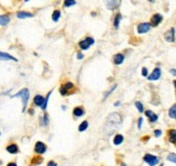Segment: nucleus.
<instances>
[{
	"label": "nucleus",
	"instance_id": "f257e3e1",
	"mask_svg": "<svg viewBox=\"0 0 176 166\" xmlns=\"http://www.w3.org/2000/svg\"><path fill=\"white\" fill-rule=\"evenodd\" d=\"M29 96H30V93H29V90L26 88H22L16 94L12 95L11 97L12 98H21V101H22V106H23V109L22 111L23 112H25L26 109H27V105H28V101H29Z\"/></svg>",
	"mask_w": 176,
	"mask_h": 166
},
{
	"label": "nucleus",
	"instance_id": "f03ea898",
	"mask_svg": "<svg viewBox=\"0 0 176 166\" xmlns=\"http://www.w3.org/2000/svg\"><path fill=\"white\" fill-rule=\"evenodd\" d=\"M122 122V119H121V116L117 112H112L108 116V119H107V123H109V125H115L118 126L121 124Z\"/></svg>",
	"mask_w": 176,
	"mask_h": 166
},
{
	"label": "nucleus",
	"instance_id": "7ed1b4c3",
	"mask_svg": "<svg viewBox=\"0 0 176 166\" xmlns=\"http://www.w3.org/2000/svg\"><path fill=\"white\" fill-rule=\"evenodd\" d=\"M144 162L146 164H148L149 166H157L159 164V158L157 155H154V154H150V153H147L144 155L143 158Z\"/></svg>",
	"mask_w": 176,
	"mask_h": 166
},
{
	"label": "nucleus",
	"instance_id": "20e7f679",
	"mask_svg": "<svg viewBox=\"0 0 176 166\" xmlns=\"http://www.w3.org/2000/svg\"><path fill=\"white\" fill-rule=\"evenodd\" d=\"M73 88H75V84L73 82H66L60 88V94L62 96H66L70 93Z\"/></svg>",
	"mask_w": 176,
	"mask_h": 166
},
{
	"label": "nucleus",
	"instance_id": "39448f33",
	"mask_svg": "<svg viewBox=\"0 0 176 166\" xmlns=\"http://www.w3.org/2000/svg\"><path fill=\"white\" fill-rule=\"evenodd\" d=\"M94 42H95V40H94L92 37H86L79 42V48H80L81 50H88L91 45L94 44Z\"/></svg>",
	"mask_w": 176,
	"mask_h": 166
},
{
	"label": "nucleus",
	"instance_id": "423d86ee",
	"mask_svg": "<svg viewBox=\"0 0 176 166\" xmlns=\"http://www.w3.org/2000/svg\"><path fill=\"white\" fill-rule=\"evenodd\" d=\"M121 0H104V3H105L106 8L110 11H113L118 9L119 5H120Z\"/></svg>",
	"mask_w": 176,
	"mask_h": 166
},
{
	"label": "nucleus",
	"instance_id": "0eeeda50",
	"mask_svg": "<svg viewBox=\"0 0 176 166\" xmlns=\"http://www.w3.org/2000/svg\"><path fill=\"white\" fill-rule=\"evenodd\" d=\"M47 149L48 148H47V145H45L44 142H42V141H37L34 150H35V152L37 154H43V153H45Z\"/></svg>",
	"mask_w": 176,
	"mask_h": 166
},
{
	"label": "nucleus",
	"instance_id": "6e6552de",
	"mask_svg": "<svg viewBox=\"0 0 176 166\" xmlns=\"http://www.w3.org/2000/svg\"><path fill=\"white\" fill-rule=\"evenodd\" d=\"M160 77H161V69L159 67H157L152 70V72H151L150 75H148L147 78H148L149 81H157L160 79Z\"/></svg>",
	"mask_w": 176,
	"mask_h": 166
},
{
	"label": "nucleus",
	"instance_id": "1a4fd4ad",
	"mask_svg": "<svg viewBox=\"0 0 176 166\" xmlns=\"http://www.w3.org/2000/svg\"><path fill=\"white\" fill-rule=\"evenodd\" d=\"M151 28L150 23H141L137 25V33L139 34H146L148 33Z\"/></svg>",
	"mask_w": 176,
	"mask_h": 166
},
{
	"label": "nucleus",
	"instance_id": "9d476101",
	"mask_svg": "<svg viewBox=\"0 0 176 166\" xmlns=\"http://www.w3.org/2000/svg\"><path fill=\"white\" fill-rule=\"evenodd\" d=\"M163 20V16L161 14H159V13H156V14L152 15V18L150 20V25L154 26V27H157V26L160 24Z\"/></svg>",
	"mask_w": 176,
	"mask_h": 166
},
{
	"label": "nucleus",
	"instance_id": "9b49d317",
	"mask_svg": "<svg viewBox=\"0 0 176 166\" xmlns=\"http://www.w3.org/2000/svg\"><path fill=\"white\" fill-rule=\"evenodd\" d=\"M164 39H165L168 42H174V41H175V28L172 27L170 30H168V31L164 34Z\"/></svg>",
	"mask_w": 176,
	"mask_h": 166
},
{
	"label": "nucleus",
	"instance_id": "f8f14e48",
	"mask_svg": "<svg viewBox=\"0 0 176 166\" xmlns=\"http://www.w3.org/2000/svg\"><path fill=\"white\" fill-rule=\"evenodd\" d=\"M84 113H86V110H84V108H83L82 106L75 107L73 110V117H76V118H81V117L84 116Z\"/></svg>",
	"mask_w": 176,
	"mask_h": 166
},
{
	"label": "nucleus",
	"instance_id": "ddd939ff",
	"mask_svg": "<svg viewBox=\"0 0 176 166\" xmlns=\"http://www.w3.org/2000/svg\"><path fill=\"white\" fill-rule=\"evenodd\" d=\"M145 114H146V117L148 118L150 123H155V122H157L159 119L158 114H156L154 111H151V110H146L145 111Z\"/></svg>",
	"mask_w": 176,
	"mask_h": 166
},
{
	"label": "nucleus",
	"instance_id": "4468645a",
	"mask_svg": "<svg viewBox=\"0 0 176 166\" xmlns=\"http://www.w3.org/2000/svg\"><path fill=\"white\" fill-rule=\"evenodd\" d=\"M7 151L11 154H16L20 152V148L16 143H10L9 146L7 147Z\"/></svg>",
	"mask_w": 176,
	"mask_h": 166
},
{
	"label": "nucleus",
	"instance_id": "2eb2a0df",
	"mask_svg": "<svg viewBox=\"0 0 176 166\" xmlns=\"http://www.w3.org/2000/svg\"><path fill=\"white\" fill-rule=\"evenodd\" d=\"M0 60H14V62H18V58H15L14 56H12L9 53L0 52Z\"/></svg>",
	"mask_w": 176,
	"mask_h": 166
},
{
	"label": "nucleus",
	"instance_id": "dca6fc26",
	"mask_svg": "<svg viewBox=\"0 0 176 166\" xmlns=\"http://www.w3.org/2000/svg\"><path fill=\"white\" fill-rule=\"evenodd\" d=\"M124 55L123 54H121V53H118V54H116V55L113 56V63H115V65H121V64L124 62Z\"/></svg>",
	"mask_w": 176,
	"mask_h": 166
},
{
	"label": "nucleus",
	"instance_id": "f3484780",
	"mask_svg": "<svg viewBox=\"0 0 176 166\" xmlns=\"http://www.w3.org/2000/svg\"><path fill=\"white\" fill-rule=\"evenodd\" d=\"M168 136H169L170 142L176 145V129H169L168 131Z\"/></svg>",
	"mask_w": 176,
	"mask_h": 166
},
{
	"label": "nucleus",
	"instance_id": "a211bd4d",
	"mask_svg": "<svg viewBox=\"0 0 176 166\" xmlns=\"http://www.w3.org/2000/svg\"><path fill=\"white\" fill-rule=\"evenodd\" d=\"M43 103H44V97L41 95H36L35 97H34V104H35L36 106H38V107H42Z\"/></svg>",
	"mask_w": 176,
	"mask_h": 166
},
{
	"label": "nucleus",
	"instance_id": "6ab92c4d",
	"mask_svg": "<svg viewBox=\"0 0 176 166\" xmlns=\"http://www.w3.org/2000/svg\"><path fill=\"white\" fill-rule=\"evenodd\" d=\"M16 16L18 18H34V14L30 12H25V11H20V12L16 13Z\"/></svg>",
	"mask_w": 176,
	"mask_h": 166
},
{
	"label": "nucleus",
	"instance_id": "aec40b11",
	"mask_svg": "<svg viewBox=\"0 0 176 166\" xmlns=\"http://www.w3.org/2000/svg\"><path fill=\"white\" fill-rule=\"evenodd\" d=\"M10 23V16L9 15H0V25L1 26H7Z\"/></svg>",
	"mask_w": 176,
	"mask_h": 166
},
{
	"label": "nucleus",
	"instance_id": "412c9836",
	"mask_svg": "<svg viewBox=\"0 0 176 166\" xmlns=\"http://www.w3.org/2000/svg\"><path fill=\"white\" fill-rule=\"evenodd\" d=\"M124 140V137L121 134H117L115 137H113V145H116V146H119L121 143L123 142Z\"/></svg>",
	"mask_w": 176,
	"mask_h": 166
},
{
	"label": "nucleus",
	"instance_id": "4be33fe9",
	"mask_svg": "<svg viewBox=\"0 0 176 166\" xmlns=\"http://www.w3.org/2000/svg\"><path fill=\"white\" fill-rule=\"evenodd\" d=\"M121 18H122V15H121L120 13H118V14L115 16V20H113V27H115V29H118L119 28Z\"/></svg>",
	"mask_w": 176,
	"mask_h": 166
},
{
	"label": "nucleus",
	"instance_id": "5701e85b",
	"mask_svg": "<svg viewBox=\"0 0 176 166\" xmlns=\"http://www.w3.org/2000/svg\"><path fill=\"white\" fill-rule=\"evenodd\" d=\"M169 117L171 119L176 120V104H174L171 108L169 109Z\"/></svg>",
	"mask_w": 176,
	"mask_h": 166
},
{
	"label": "nucleus",
	"instance_id": "b1692460",
	"mask_svg": "<svg viewBox=\"0 0 176 166\" xmlns=\"http://www.w3.org/2000/svg\"><path fill=\"white\" fill-rule=\"evenodd\" d=\"M42 161H43V158H41V156H35V158H33L31 162H30V165H31V166L38 165V164L42 163Z\"/></svg>",
	"mask_w": 176,
	"mask_h": 166
},
{
	"label": "nucleus",
	"instance_id": "393cba45",
	"mask_svg": "<svg viewBox=\"0 0 176 166\" xmlns=\"http://www.w3.org/2000/svg\"><path fill=\"white\" fill-rule=\"evenodd\" d=\"M88 126H89V122H88V121H83V122H81V123H80V125H79L78 131L80 132V133H82V132L86 131Z\"/></svg>",
	"mask_w": 176,
	"mask_h": 166
},
{
	"label": "nucleus",
	"instance_id": "a878e982",
	"mask_svg": "<svg viewBox=\"0 0 176 166\" xmlns=\"http://www.w3.org/2000/svg\"><path fill=\"white\" fill-rule=\"evenodd\" d=\"M60 18V10L53 11V13H52V21L53 22H58Z\"/></svg>",
	"mask_w": 176,
	"mask_h": 166
},
{
	"label": "nucleus",
	"instance_id": "bb28decb",
	"mask_svg": "<svg viewBox=\"0 0 176 166\" xmlns=\"http://www.w3.org/2000/svg\"><path fill=\"white\" fill-rule=\"evenodd\" d=\"M51 94H52V91H50L48 93V95H47V97H44V103H43L42 107H41V109H42L43 111L47 110V107H48V104H49V99H50V96Z\"/></svg>",
	"mask_w": 176,
	"mask_h": 166
},
{
	"label": "nucleus",
	"instance_id": "cd10ccee",
	"mask_svg": "<svg viewBox=\"0 0 176 166\" xmlns=\"http://www.w3.org/2000/svg\"><path fill=\"white\" fill-rule=\"evenodd\" d=\"M166 160L169 162H171V163H174L176 164V153H169L168 154V156H166Z\"/></svg>",
	"mask_w": 176,
	"mask_h": 166
},
{
	"label": "nucleus",
	"instance_id": "c85d7f7f",
	"mask_svg": "<svg viewBox=\"0 0 176 166\" xmlns=\"http://www.w3.org/2000/svg\"><path fill=\"white\" fill-rule=\"evenodd\" d=\"M41 124H42L43 126H47L49 124V114L48 113H44L43 117L41 118Z\"/></svg>",
	"mask_w": 176,
	"mask_h": 166
},
{
	"label": "nucleus",
	"instance_id": "c756f323",
	"mask_svg": "<svg viewBox=\"0 0 176 166\" xmlns=\"http://www.w3.org/2000/svg\"><path fill=\"white\" fill-rule=\"evenodd\" d=\"M76 5V0H65L64 1V7L65 8H70Z\"/></svg>",
	"mask_w": 176,
	"mask_h": 166
},
{
	"label": "nucleus",
	"instance_id": "7c9ffc66",
	"mask_svg": "<svg viewBox=\"0 0 176 166\" xmlns=\"http://www.w3.org/2000/svg\"><path fill=\"white\" fill-rule=\"evenodd\" d=\"M135 107L139 110V112H144V106L141 101H135Z\"/></svg>",
	"mask_w": 176,
	"mask_h": 166
},
{
	"label": "nucleus",
	"instance_id": "2f4dec72",
	"mask_svg": "<svg viewBox=\"0 0 176 166\" xmlns=\"http://www.w3.org/2000/svg\"><path fill=\"white\" fill-rule=\"evenodd\" d=\"M117 86H118V85H117V84H115V85H112V88H110V90H109V91H108V92H107V93H106V94H105V95H104V98H103L104 101H105L106 98L108 97V96H109V95H110V94H111V93H112L113 91L116 90V88H117Z\"/></svg>",
	"mask_w": 176,
	"mask_h": 166
},
{
	"label": "nucleus",
	"instance_id": "473e14b6",
	"mask_svg": "<svg viewBox=\"0 0 176 166\" xmlns=\"http://www.w3.org/2000/svg\"><path fill=\"white\" fill-rule=\"evenodd\" d=\"M142 75L143 77H148V69L146 67L142 68Z\"/></svg>",
	"mask_w": 176,
	"mask_h": 166
},
{
	"label": "nucleus",
	"instance_id": "72a5a7b5",
	"mask_svg": "<svg viewBox=\"0 0 176 166\" xmlns=\"http://www.w3.org/2000/svg\"><path fill=\"white\" fill-rule=\"evenodd\" d=\"M154 134H155V136H156V137H160V136L162 135V131H161V129H155Z\"/></svg>",
	"mask_w": 176,
	"mask_h": 166
},
{
	"label": "nucleus",
	"instance_id": "f704fd0d",
	"mask_svg": "<svg viewBox=\"0 0 176 166\" xmlns=\"http://www.w3.org/2000/svg\"><path fill=\"white\" fill-rule=\"evenodd\" d=\"M143 121H144L143 118H139V121H137V127H139V129H141V128H142V125H143Z\"/></svg>",
	"mask_w": 176,
	"mask_h": 166
},
{
	"label": "nucleus",
	"instance_id": "c9c22d12",
	"mask_svg": "<svg viewBox=\"0 0 176 166\" xmlns=\"http://www.w3.org/2000/svg\"><path fill=\"white\" fill-rule=\"evenodd\" d=\"M48 166H57V164H56L54 161H50L48 163Z\"/></svg>",
	"mask_w": 176,
	"mask_h": 166
},
{
	"label": "nucleus",
	"instance_id": "e433bc0d",
	"mask_svg": "<svg viewBox=\"0 0 176 166\" xmlns=\"http://www.w3.org/2000/svg\"><path fill=\"white\" fill-rule=\"evenodd\" d=\"M83 57H84V56H83V54H82V53H80V52H79L78 54H77V58H78V59H82Z\"/></svg>",
	"mask_w": 176,
	"mask_h": 166
},
{
	"label": "nucleus",
	"instance_id": "4c0bfd02",
	"mask_svg": "<svg viewBox=\"0 0 176 166\" xmlns=\"http://www.w3.org/2000/svg\"><path fill=\"white\" fill-rule=\"evenodd\" d=\"M170 72H171L173 75H176V69L175 68H171V69H170Z\"/></svg>",
	"mask_w": 176,
	"mask_h": 166
},
{
	"label": "nucleus",
	"instance_id": "58836bf2",
	"mask_svg": "<svg viewBox=\"0 0 176 166\" xmlns=\"http://www.w3.org/2000/svg\"><path fill=\"white\" fill-rule=\"evenodd\" d=\"M7 166H18V164L15 163V162H11V163H9Z\"/></svg>",
	"mask_w": 176,
	"mask_h": 166
},
{
	"label": "nucleus",
	"instance_id": "ea45409f",
	"mask_svg": "<svg viewBox=\"0 0 176 166\" xmlns=\"http://www.w3.org/2000/svg\"><path fill=\"white\" fill-rule=\"evenodd\" d=\"M28 112H29V114H31V116H33L34 113H35V110H34L33 108H30V109H29V111H28Z\"/></svg>",
	"mask_w": 176,
	"mask_h": 166
},
{
	"label": "nucleus",
	"instance_id": "a19ab883",
	"mask_svg": "<svg viewBox=\"0 0 176 166\" xmlns=\"http://www.w3.org/2000/svg\"><path fill=\"white\" fill-rule=\"evenodd\" d=\"M120 105H121L120 101H116V103L113 104V106H115V107H119V106H120Z\"/></svg>",
	"mask_w": 176,
	"mask_h": 166
},
{
	"label": "nucleus",
	"instance_id": "79ce46f5",
	"mask_svg": "<svg viewBox=\"0 0 176 166\" xmlns=\"http://www.w3.org/2000/svg\"><path fill=\"white\" fill-rule=\"evenodd\" d=\"M62 110H64V111L66 110V107H65V106H62Z\"/></svg>",
	"mask_w": 176,
	"mask_h": 166
},
{
	"label": "nucleus",
	"instance_id": "37998d69",
	"mask_svg": "<svg viewBox=\"0 0 176 166\" xmlns=\"http://www.w3.org/2000/svg\"><path fill=\"white\" fill-rule=\"evenodd\" d=\"M173 84H174V86H175V88H176V80L173 81Z\"/></svg>",
	"mask_w": 176,
	"mask_h": 166
},
{
	"label": "nucleus",
	"instance_id": "c03bdc74",
	"mask_svg": "<svg viewBox=\"0 0 176 166\" xmlns=\"http://www.w3.org/2000/svg\"><path fill=\"white\" fill-rule=\"evenodd\" d=\"M120 166H126V164H125V163H121V164H120Z\"/></svg>",
	"mask_w": 176,
	"mask_h": 166
},
{
	"label": "nucleus",
	"instance_id": "a18cd8bd",
	"mask_svg": "<svg viewBox=\"0 0 176 166\" xmlns=\"http://www.w3.org/2000/svg\"><path fill=\"white\" fill-rule=\"evenodd\" d=\"M155 0H149V2H154Z\"/></svg>",
	"mask_w": 176,
	"mask_h": 166
},
{
	"label": "nucleus",
	"instance_id": "49530a36",
	"mask_svg": "<svg viewBox=\"0 0 176 166\" xmlns=\"http://www.w3.org/2000/svg\"><path fill=\"white\" fill-rule=\"evenodd\" d=\"M28 1H29V0H25V2H28Z\"/></svg>",
	"mask_w": 176,
	"mask_h": 166
},
{
	"label": "nucleus",
	"instance_id": "de8ad7c7",
	"mask_svg": "<svg viewBox=\"0 0 176 166\" xmlns=\"http://www.w3.org/2000/svg\"><path fill=\"white\" fill-rule=\"evenodd\" d=\"M160 166H164V165H163V164H161V165H160Z\"/></svg>",
	"mask_w": 176,
	"mask_h": 166
},
{
	"label": "nucleus",
	"instance_id": "09e8293b",
	"mask_svg": "<svg viewBox=\"0 0 176 166\" xmlns=\"http://www.w3.org/2000/svg\"><path fill=\"white\" fill-rule=\"evenodd\" d=\"M0 135H1V133H0Z\"/></svg>",
	"mask_w": 176,
	"mask_h": 166
}]
</instances>
